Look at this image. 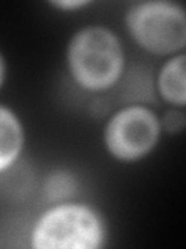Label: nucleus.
<instances>
[{
  "label": "nucleus",
  "instance_id": "obj_1",
  "mask_svg": "<svg viewBox=\"0 0 186 249\" xmlns=\"http://www.w3.org/2000/svg\"><path fill=\"white\" fill-rule=\"evenodd\" d=\"M123 61L118 39L103 27L79 31L68 49V64L75 80L90 90L112 86L121 73Z\"/></svg>",
  "mask_w": 186,
  "mask_h": 249
},
{
  "label": "nucleus",
  "instance_id": "obj_2",
  "mask_svg": "<svg viewBox=\"0 0 186 249\" xmlns=\"http://www.w3.org/2000/svg\"><path fill=\"white\" fill-rule=\"evenodd\" d=\"M103 241V228L95 212L79 204L51 209L39 220L33 246L39 249H95Z\"/></svg>",
  "mask_w": 186,
  "mask_h": 249
},
{
  "label": "nucleus",
  "instance_id": "obj_3",
  "mask_svg": "<svg viewBox=\"0 0 186 249\" xmlns=\"http://www.w3.org/2000/svg\"><path fill=\"white\" fill-rule=\"evenodd\" d=\"M126 20L135 41L152 53L168 54L185 47L186 19L175 3H138L127 13Z\"/></svg>",
  "mask_w": 186,
  "mask_h": 249
},
{
  "label": "nucleus",
  "instance_id": "obj_4",
  "mask_svg": "<svg viewBox=\"0 0 186 249\" xmlns=\"http://www.w3.org/2000/svg\"><path fill=\"white\" fill-rule=\"evenodd\" d=\"M160 124L144 107L134 106L118 112L106 129V143L121 160H134L149 153L158 139Z\"/></svg>",
  "mask_w": 186,
  "mask_h": 249
},
{
  "label": "nucleus",
  "instance_id": "obj_5",
  "mask_svg": "<svg viewBox=\"0 0 186 249\" xmlns=\"http://www.w3.org/2000/svg\"><path fill=\"white\" fill-rule=\"evenodd\" d=\"M22 148V128L16 115L0 106V171L10 167Z\"/></svg>",
  "mask_w": 186,
  "mask_h": 249
},
{
  "label": "nucleus",
  "instance_id": "obj_6",
  "mask_svg": "<svg viewBox=\"0 0 186 249\" xmlns=\"http://www.w3.org/2000/svg\"><path fill=\"white\" fill-rule=\"evenodd\" d=\"M185 54H178L163 67L160 73V92L168 101L178 106L186 103L185 89Z\"/></svg>",
  "mask_w": 186,
  "mask_h": 249
},
{
  "label": "nucleus",
  "instance_id": "obj_7",
  "mask_svg": "<svg viewBox=\"0 0 186 249\" xmlns=\"http://www.w3.org/2000/svg\"><path fill=\"white\" fill-rule=\"evenodd\" d=\"M163 123L168 131L177 132L185 126V114L182 111H169L163 119Z\"/></svg>",
  "mask_w": 186,
  "mask_h": 249
},
{
  "label": "nucleus",
  "instance_id": "obj_8",
  "mask_svg": "<svg viewBox=\"0 0 186 249\" xmlns=\"http://www.w3.org/2000/svg\"><path fill=\"white\" fill-rule=\"evenodd\" d=\"M54 5L59 6V8H78V6H82L85 5V2H54Z\"/></svg>",
  "mask_w": 186,
  "mask_h": 249
},
{
  "label": "nucleus",
  "instance_id": "obj_9",
  "mask_svg": "<svg viewBox=\"0 0 186 249\" xmlns=\"http://www.w3.org/2000/svg\"><path fill=\"white\" fill-rule=\"evenodd\" d=\"M3 59L0 56V84H2V80H3Z\"/></svg>",
  "mask_w": 186,
  "mask_h": 249
}]
</instances>
